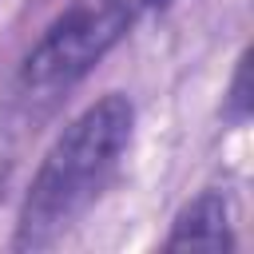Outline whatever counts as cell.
<instances>
[{
  "label": "cell",
  "mask_w": 254,
  "mask_h": 254,
  "mask_svg": "<svg viewBox=\"0 0 254 254\" xmlns=\"http://www.w3.org/2000/svg\"><path fill=\"white\" fill-rule=\"evenodd\" d=\"M135 107L123 91H107L87 103L44 151L28 198L16 222V250L52 246L75 218L99 198L131 143Z\"/></svg>",
  "instance_id": "1"
},
{
  "label": "cell",
  "mask_w": 254,
  "mask_h": 254,
  "mask_svg": "<svg viewBox=\"0 0 254 254\" xmlns=\"http://www.w3.org/2000/svg\"><path fill=\"white\" fill-rule=\"evenodd\" d=\"M163 0H71L32 44L20 64V91L28 99H56L75 87L135 24Z\"/></svg>",
  "instance_id": "2"
},
{
  "label": "cell",
  "mask_w": 254,
  "mask_h": 254,
  "mask_svg": "<svg viewBox=\"0 0 254 254\" xmlns=\"http://www.w3.org/2000/svg\"><path fill=\"white\" fill-rule=\"evenodd\" d=\"M187 246H206V250H226L234 246V230H230V198L222 190H202L198 198H190L171 226L167 250H187Z\"/></svg>",
  "instance_id": "3"
},
{
  "label": "cell",
  "mask_w": 254,
  "mask_h": 254,
  "mask_svg": "<svg viewBox=\"0 0 254 254\" xmlns=\"http://www.w3.org/2000/svg\"><path fill=\"white\" fill-rule=\"evenodd\" d=\"M16 143H20V119H16L12 107L0 103V187L12 171V163H16Z\"/></svg>",
  "instance_id": "4"
},
{
  "label": "cell",
  "mask_w": 254,
  "mask_h": 254,
  "mask_svg": "<svg viewBox=\"0 0 254 254\" xmlns=\"http://www.w3.org/2000/svg\"><path fill=\"white\" fill-rule=\"evenodd\" d=\"M246 56L238 60V71H234V83H230V99H226V119L230 123H246Z\"/></svg>",
  "instance_id": "5"
}]
</instances>
